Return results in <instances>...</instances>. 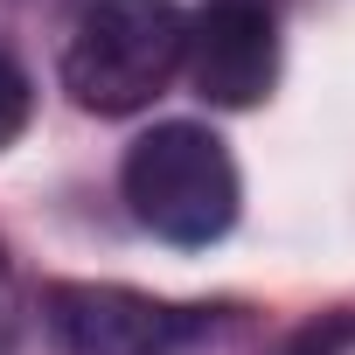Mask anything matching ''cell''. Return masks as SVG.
<instances>
[{"instance_id": "cell-1", "label": "cell", "mask_w": 355, "mask_h": 355, "mask_svg": "<svg viewBox=\"0 0 355 355\" xmlns=\"http://www.w3.org/2000/svg\"><path fill=\"white\" fill-rule=\"evenodd\" d=\"M119 182H125L132 216L160 244H182V251L216 244L237 223V202H244L230 146L209 125H189V119H167V125L139 132Z\"/></svg>"}, {"instance_id": "cell-2", "label": "cell", "mask_w": 355, "mask_h": 355, "mask_svg": "<svg viewBox=\"0 0 355 355\" xmlns=\"http://www.w3.org/2000/svg\"><path fill=\"white\" fill-rule=\"evenodd\" d=\"M189 21L174 0H91L63 49V84L84 112H139L182 70Z\"/></svg>"}, {"instance_id": "cell-3", "label": "cell", "mask_w": 355, "mask_h": 355, "mask_svg": "<svg viewBox=\"0 0 355 355\" xmlns=\"http://www.w3.org/2000/svg\"><path fill=\"white\" fill-rule=\"evenodd\" d=\"M42 313L63 355H182L216 320L209 306H174L132 286H84V279L49 286Z\"/></svg>"}, {"instance_id": "cell-4", "label": "cell", "mask_w": 355, "mask_h": 355, "mask_svg": "<svg viewBox=\"0 0 355 355\" xmlns=\"http://www.w3.org/2000/svg\"><path fill=\"white\" fill-rule=\"evenodd\" d=\"M189 84L223 105V112H251L272 98L279 84V15L272 0H202L189 42H182Z\"/></svg>"}, {"instance_id": "cell-5", "label": "cell", "mask_w": 355, "mask_h": 355, "mask_svg": "<svg viewBox=\"0 0 355 355\" xmlns=\"http://www.w3.org/2000/svg\"><path fill=\"white\" fill-rule=\"evenodd\" d=\"M28 112H35V84H28V70L15 63V49L0 42V146H15V139H21Z\"/></svg>"}, {"instance_id": "cell-6", "label": "cell", "mask_w": 355, "mask_h": 355, "mask_svg": "<svg viewBox=\"0 0 355 355\" xmlns=\"http://www.w3.org/2000/svg\"><path fill=\"white\" fill-rule=\"evenodd\" d=\"M341 348H355V313H320V320H306L279 355H341Z\"/></svg>"}]
</instances>
